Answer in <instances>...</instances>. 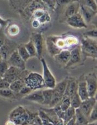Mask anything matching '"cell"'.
Masks as SVG:
<instances>
[{
  "label": "cell",
  "instance_id": "4316f807",
  "mask_svg": "<svg viewBox=\"0 0 97 125\" xmlns=\"http://www.w3.org/2000/svg\"><path fill=\"white\" fill-rule=\"evenodd\" d=\"M62 111H65L68 107H70V98L66 95H64L61 101L58 104Z\"/></svg>",
  "mask_w": 97,
  "mask_h": 125
},
{
  "label": "cell",
  "instance_id": "d4e9b609",
  "mask_svg": "<svg viewBox=\"0 0 97 125\" xmlns=\"http://www.w3.org/2000/svg\"><path fill=\"white\" fill-rule=\"evenodd\" d=\"M53 93V89H46L42 90V94L43 96V105L49 106L52 99Z\"/></svg>",
  "mask_w": 97,
  "mask_h": 125
},
{
  "label": "cell",
  "instance_id": "7dc6e473",
  "mask_svg": "<svg viewBox=\"0 0 97 125\" xmlns=\"http://www.w3.org/2000/svg\"><path fill=\"white\" fill-rule=\"evenodd\" d=\"M87 125H97V122H92V123H88Z\"/></svg>",
  "mask_w": 97,
  "mask_h": 125
},
{
  "label": "cell",
  "instance_id": "83f0119b",
  "mask_svg": "<svg viewBox=\"0 0 97 125\" xmlns=\"http://www.w3.org/2000/svg\"><path fill=\"white\" fill-rule=\"evenodd\" d=\"M17 50L18 54L20 55V56L22 57V59H23L25 62L30 58V56H29L28 51H27L25 47H24V44H22V45H18V47H17Z\"/></svg>",
  "mask_w": 97,
  "mask_h": 125
},
{
  "label": "cell",
  "instance_id": "9a60e30c",
  "mask_svg": "<svg viewBox=\"0 0 97 125\" xmlns=\"http://www.w3.org/2000/svg\"><path fill=\"white\" fill-rule=\"evenodd\" d=\"M79 13H81V16L83 17L86 23L87 24L88 23H90L94 19L95 16L96 15L97 11L94 10L92 9H90V7H88L87 6L80 5Z\"/></svg>",
  "mask_w": 97,
  "mask_h": 125
},
{
  "label": "cell",
  "instance_id": "4dcf8cb0",
  "mask_svg": "<svg viewBox=\"0 0 97 125\" xmlns=\"http://www.w3.org/2000/svg\"><path fill=\"white\" fill-rule=\"evenodd\" d=\"M24 47H25L26 50L28 51L30 57L37 56L36 50H35V46H34V44H33L31 40H30L28 43L24 44Z\"/></svg>",
  "mask_w": 97,
  "mask_h": 125
},
{
  "label": "cell",
  "instance_id": "f35d334b",
  "mask_svg": "<svg viewBox=\"0 0 97 125\" xmlns=\"http://www.w3.org/2000/svg\"><path fill=\"white\" fill-rule=\"evenodd\" d=\"M10 84L4 80L3 79H0V89H8L9 87Z\"/></svg>",
  "mask_w": 97,
  "mask_h": 125
},
{
  "label": "cell",
  "instance_id": "1f68e13d",
  "mask_svg": "<svg viewBox=\"0 0 97 125\" xmlns=\"http://www.w3.org/2000/svg\"><path fill=\"white\" fill-rule=\"evenodd\" d=\"M76 1H78L80 5L87 6L94 10L97 11V6L95 0H76Z\"/></svg>",
  "mask_w": 97,
  "mask_h": 125
},
{
  "label": "cell",
  "instance_id": "277c9868",
  "mask_svg": "<svg viewBox=\"0 0 97 125\" xmlns=\"http://www.w3.org/2000/svg\"><path fill=\"white\" fill-rule=\"evenodd\" d=\"M40 61L43 66V79L45 83V87L47 89H54L56 84V79L50 71L46 62L43 58H41Z\"/></svg>",
  "mask_w": 97,
  "mask_h": 125
},
{
  "label": "cell",
  "instance_id": "f1b7e54d",
  "mask_svg": "<svg viewBox=\"0 0 97 125\" xmlns=\"http://www.w3.org/2000/svg\"><path fill=\"white\" fill-rule=\"evenodd\" d=\"M75 109L72 107H68L65 111H64V115L62 120L64 125L72 119L75 117Z\"/></svg>",
  "mask_w": 97,
  "mask_h": 125
},
{
  "label": "cell",
  "instance_id": "ac0fdd59",
  "mask_svg": "<svg viewBox=\"0 0 97 125\" xmlns=\"http://www.w3.org/2000/svg\"><path fill=\"white\" fill-rule=\"evenodd\" d=\"M23 98L29 101L37 103L43 104V96L42 94V90H34L31 94L24 96Z\"/></svg>",
  "mask_w": 97,
  "mask_h": 125
},
{
  "label": "cell",
  "instance_id": "6da1fadb",
  "mask_svg": "<svg viewBox=\"0 0 97 125\" xmlns=\"http://www.w3.org/2000/svg\"><path fill=\"white\" fill-rule=\"evenodd\" d=\"M81 52L86 57H91L96 58L97 53V46L96 39L84 37L81 39Z\"/></svg>",
  "mask_w": 97,
  "mask_h": 125
},
{
  "label": "cell",
  "instance_id": "f6af8a7d",
  "mask_svg": "<svg viewBox=\"0 0 97 125\" xmlns=\"http://www.w3.org/2000/svg\"><path fill=\"white\" fill-rule=\"evenodd\" d=\"M15 125V123H13L12 121L9 120L8 121H7V122H6V125Z\"/></svg>",
  "mask_w": 97,
  "mask_h": 125
},
{
  "label": "cell",
  "instance_id": "7c38bea8",
  "mask_svg": "<svg viewBox=\"0 0 97 125\" xmlns=\"http://www.w3.org/2000/svg\"><path fill=\"white\" fill-rule=\"evenodd\" d=\"M97 104V103L96 98H89L87 100L82 101L79 108L81 111V112H83V114L88 118L89 115H90V112H92L94 106Z\"/></svg>",
  "mask_w": 97,
  "mask_h": 125
},
{
  "label": "cell",
  "instance_id": "e575fe53",
  "mask_svg": "<svg viewBox=\"0 0 97 125\" xmlns=\"http://www.w3.org/2000/svg\"><path fill=\"white\" fill-rule=\"evenodd\" d=\"M97 104L94 106V109H92V112H90V115L88 118V122L89 123L97 122Z\"/></svg>",
  "mask_w": 97,
  "mask_h": 125
},
{
  "label": "cell",
  "instance_id": "60d3db41",
  "mask_svg": "<svg viewBox=\"0 0 97 125\" xmlns=\"http://www.w3.org/2000/svg\"><path fill=\"white\" fill-rule=\"evenodd\" d=\"M10 21V20H4L3 18L0 17V26L2 27L6 26L8 25L9 22Z\"/></svg>",
  "mask_w": 97,
  "mask_h": 125
},
{
  "label": "cell",
  "instance_id": "5bb4252c",
  "mask_svg": "<svg viewBox=\"0 0 97 125\" xmlns=\"http://www.w3.org/2000/svg\"><path fill=\"white\" fill-rule=\"evenodd\" d=\"M11 8L20 13L34 0H8Z\"/></svg>",
  "mask_w": 97,
  "mask_h": 125
},
{
  "label": "cell",
  "instance_id": "ab89813d",
  "mask_svg": "<svg viewBox=\"0 0 97 125\" xmlns=\"http://www.w3.org/2000/svg\"><path fill=\"white\" fill-rule=\"evenodd\" d=\"M31 125H43L41 119H40V117H39V115L34 119Z\"/></svg>",
  "mask_w": 97,
  "mask_h": 125
},
{
  "label": "cell",
  "instance_id": "4fadbf2b",
  "mask_svg": "<svg viewBox=\"0 0 97 125\" xmlns=\"http://www.w3.org/2000/svg\"><path fill=\"white\" fill-rule=\"evenodd\" d=\"M23 70H22L21 69L12 67V66H9L7 70L6 71V73L2 77V79L11 84L19 78Z\"/></svg>",
  "mask_w": 97,
  "mask_h": 125
},
{
  "label": "cell",
  "instance_id": "2e32d148",
  "mask_svg": "<svg viewBox=\"0 0 97 125\" xmlns=\"http://www.w3.org/2000/svg\"><path fill=\"white\" fill-rule=\"evenodd\" d=\"M77 93L82 101H84L89 98L84 76V78L81 77L79 81H78V92Z\"/></svg>",
  "mask_w": 97,
  "mask_h": 125
},
{
  "label": "cell",
  "instance_id": "30bf717a",
  "mask_svg": "<svg viewBox=\"0 0 97 125\" xmlns=\"http://www.w3.org/2000/svg\"><path fill=\"white\" fill-rule=\"evenodd\" d=\"M81 59L82 52L81 46L80 45H78L70 51V58L67 65L65 67L68 68L75 66L77 64H79L81 61Z\"/></svg>",
  "mask_w": 97,
  "mask_h": 125
},
{
  "label": "cell",
  "instance_id": "cb8c5ba5",
  "mask_svg": "<svg viewBox=\"0 0 97 125\" xmlns=\"http://www.w3.org/2000/svg\"><path fill=\"white\" fill-rule=\"evenodd\" d=\"M42 111H43L44 112L46 113V114L47 115L48 117L50 118L51 121L53 123L54 125H55L57 122H59L60 119L57 115H56V112L54 111L53 108H50V109H41Z\"/></svg>",
  "mask_w": 97,
  "mask_h": 125
},
{
  "label": "cell",
  "instance_id": "8fae6325",
  "mask_svg": "<svg viewBox=\"0 0 97 125\" xmlns=\"http://www.w3.org/2000/svg\"><path fill=\"white\" fill-rule=\"evenodd\" d=\"M7 61L9 66L16 67V68L21 69L22 70H26V62L22 59V57L18 54L17 50H15L11 55Z\"/></svg>",
  "mask_w": 97,
  "mask_h": 125
},
{
  "label": "cell",
  "instance_id": "9c48e42d",
  "mask_svg": "<svg viewBox=\"0 0 97 125\" xmlns=\"http://www.w3.org/2000/svg\"><path fill=\"white\" fill-rule=\"evenodd\" d=\"M64 11L62 14V18L64 20L66 21L69 17L74 15L79 12L80 4L78 1H73L65 5Z\"/></svg>",
  "mask_w": 97,
  "mask_h": 125
},
{
  "label": "cell",
  "instance_id": "ba28073f",
  "mask_svg": "<svg viewBox=\"0 0 97 125\" xmlns=\"http://www.w3.org/2000/svg\"><path fill=\"white\" fill-rule=\"evenodd\" d=\"M31 40L37 52V56L39 59L41 58L42 54L43 53L44 46V40L42 34L38 32H33L31 36Z\"/></svg>",
  "mask_w": 97,
  "mask_h": 125
},
{
  "label": "cell",
  "instance_id": "7a4b0ae2",
  "mask_svg": "<svg viewBox=\"0 0 97 125\" xmlns=\"http://www.w3.org/2000/svg\"><path fill=\"white\" fill-rule=\"evenodd\" d=\"M24 83L26 86L31 88L33 91L42 90L43 88H45L42 76L35 72L29 73L28 76L24 79Z\"/></svg>",
  "mask_w": 97,
  "mask_h": 125
},
{
  "label": "cell",
  "instance_id": "52a82bcc",
  "mask_svg": "<svg viewBox=\"0 0 97 125\" xmlns=\"http://www.w3.org/2000/svg\"><path fill=\"white\" fill-rule=\"evenodd\" d=\"M68 26L75 29H81V28H87V24L86 23L85 21L83 19L79 12L76 13L74 15L69 17L65 21Z\"/></svg>",
  "mask_w": 97,
  "mask_h": 125
},
{
  "label": "cell",
  "instance_id": "7bdbcfd3",
  "mask_svg": "<svg viewBox=\"0 0 97 125\" xmlns=\"http://www.w3.org/2000/svg\"><path fill=\"white\" fill-rule=\"evenodd\" d=\"M65 125H76L75 123V117L72 119H71L69 122H67Z\"/></svg>",
  "mask_w": 97,
  "mask_h": 125
},
{
  "label": "cell",
  "instance_id": "603a6c76",
  "mask_svg": "<svg viewBox=\"0 0 97 125\" xmlns=\"http://www.w3.org/2000/svg\"><path fill=\"white\" fill-rule=\"evenodd\" d=\"M25 85L24 81L23 79H18L13 81V83H11L9 85V89L12 90L13 93L15 94H18L21 89Z\"/></svg>",
  "mask_w": 97,
  "mask_h": 125
},
{
  "label": "cell",
  "instance_id": "d6986e66",
  "mask_svg": "<svg viewBox=\"0 0 97 125\" xmlns=\"http://www.w3.org/2000/svg\"><path fill=\"white\" fill-rule=\"evenodd\" d=\"M78 92V80L75 79H68L67 88L64 95L69 96L70 98L77 94Z\"/></svg>",
  "mask_w": 97,
  "mask_h": 125
},
{
  "label": "cell",
  "instance_id": "bcb514c9",
  "mask_svg": "<svg viewBox=\"0 0 97 125\" xmlns=\"http://www.w3.org/2000/svg\"><path fill=\"white\" fill-rule=\"evenodd\" d=\"M55 125H65L64 123V122L62 120H60L59 122H57Z\"/></svg>",
  "mask_w": 97,
  "mask_h": 125
},
{
  "label": "cell",
  "instance_id": "d590c367",
  "mask_svg": "<svg viewBox=\"0 0 97 125\" xmlns=\"http://www.w3.org/2000/svg\"><path fill=\"white\" fill-rule=\"evenodd\" d=\"M19 28L18 27V26L16 25V24H12L9 26V28H8V30H7V33L9 34L11 36H14L18 34V33L19 32Z\"/></svg>",
  "mask_w": 97,
  "mask_h": 125
},
{
  "label": "cell",
  "instance_id": "681fc988",
  "mask_svg": "<svg viewBox=\"0 0 97 125\" xmlns=\"http://www.w3.org/2000/svg\"><path fill=\"white\" fill-rule=\"evenodd\" d=\"M2 59V56H1V52H0V61H1Z\"/></svg>",
  "mask_w": 97,
  "mask_h": 125
},
{
  "label": "cell",
  "instance_id": "3957f363",
  "mask_svg": "<svg viewBox=\"0 0 97 125\" xmlns=\"http://www.w3.org/2000/svg\"><path fill=\"white\" fill-rule=\"evenodd\" d=\"M39 9H44L48 10L49 7L41 0H34L21 12L20 14L24 18L31 19L33 13L35 10Z\"/></svg>",
  "mask_w": 97,
  "mask_h": 125
},
{
  "label": "cell",
  "instance_id": "484cf974",
  "mask_svg": "<svg viewBox=\"0 0 97 125\" xmlns=\"http://www.w3.org/2000/svg\"><path fill=\"white\" fill-rule=\"evenodd\" d=\"M0 97L6 99H17V94L13 93L9 88L0 89Z\"/></svg>",
  "mask_w": 97,
  "mask_h": 125
},
{
  "label": "cell",
  "instance_id": "ffe728a7",
  "mask_svg": "<svg viewBox=\"0 0 97 125\" xmlns=\"http://www.w3.org/2000/svg\"><path fill=\"white\" fill-rule=\"evenodd\" d=\"M75 123L76 125H87L89 123L88 118L83 114L79 108L75 109Z\"/></svg>",
  "mask_w": 97,
  "mask_h": 125
},
{
  "label": "cell",
  "instance_id": "ee69618b",
  "mask_svg": "<svg viewBox=\"0 0 97 125\" xmlns=\"http://www.w3.org/2000/svg\"><path fill=\"white\" fill-rule=\"evenodd\" d=\"M5 39L4 38L3 35L2 34H0V48L3 45V44L4 43Z\"/></svg>",
  "mask_w": 97,
  "mask_h": 125
},
{
  "label": "cell",
  "instance_id": "836d02e7",
  "mask_svg": "<svg viewBox=\"0 0 97 125\" xmlns=\"http://www.w3.org/2000/svg\"><path fill=\"white\" fill-rule=\"evenodd\" d=\"M32 92H33V90H32L31 88H29V87L26 86V85H24V86L21 89L20 91L18 92V94H17V98H21V97L24 98V96H27V95H29V94H31Z\"/></svg>",
  "mask_w": 97,
  "mask_h": 125
},
{
  "label": "cell",
  "instance_id": "7402d4cb",
  "mask_svg": "<svg viewBox=\"0 0 97 125\" xmlns=\"http://www.w3.org/2000/svg\"><path fill=\"white\" fill-rule=\"evenodd\" d=\"M68 78H65L61 81L60 83L56 84L54 88L53 89L54 92H56L57 94H59L61 96H63L65 92L66 88H67V83H68Z\"/></svg>",
  "mask_w": 97,
  "mask_h": 125
},
{
  "label": "cell",
  "instance_id": "c3c4849f",
  "mask_svg": "<svg viewBox=\"0 0 97 125\" xmlns=\"http://www.w3.org/2000/svg\"><path fill=\"white\" fill-rule=\"evenodd\" d=\"M52 1L53 2V3L55 5L56 4V0H52Z\"/></svg>",
  "mask_w": 97,
  "mask_h": 125
},
{
  "label": "cell",
  "instance_id": "8992f818",
  "mask_svg": "<svg viewBox=\"0 0 97 125\" xmlns=\"http://www.w3.org/2000/svg\"><path fill=\"white\" fill-rule=\"evenodd\" d=\"M89 98L95 97L97 91V81L94 73H89L84 76Z\"/></svg>",
  "mask_w": 97,
  "mask_h": 125
},
{
  "label": "cell",
  "instance_id": "e0dca14e",
  "mask_svg": "<svg viewBox=\"0 0 97 125\" xmlns=\"http://www.w3.org/2000/svg\"><path fill=\"white\" fill-rule=\"evenodd\" d=\"M54 57L56 63L62 67H65L70 58V51L67 50H62Z\"/></svg>",
  "mask_w": 97,
  "mask_h": 125
},
{
  "label": "cell",
  "instance_id": "d6a6232c",
  "mask_svg": "<svg viewBox=\"0 0 97 125\" xmlns=\"http://www.w3.org/2000/svg\"><path fill=\"white\" fill-rule=\"evenodd\" d=\"M81 103L82 100H81L80 97L77 93L70 98V107H73L75 109H76L79 108Z\"/></svg>",
  "mask_w": 97,
  "mask_h": 125
},
{
  "label": "cell",
  "instance_id": "b9f144b4",
  "mask_svg": "<svg viewBox=\"0 0 97 125\" xmlns=\"http://www.w3.org/2000/svg\"><path fill=\"white\" fill-rule=\"evenodd\" d=\"M31 25L34 28H38L40 26V24L37 20H31Z\"/></svg>",
  "mask_w": 97,
  "mask_h": 125
},
{
  "label": "cell",
  "instance_id": "f546056e",
  "mask_svg": "<svg viewBox=\"0 0 97 125\" xmlns=\"http://www.w3.org/2000/svg\"><path fill=\"white\" fill-rule=\"evenodd\" d=\"M38 115L41 119L43 125H54L52 121L50 120V118L48 117L47 115L43 111L40 109L38 112Z\"/></svg>",
  "mask_w": 97,
  "mask_h": 125
},
{
  "label": "cell",
  "instance_id": "5b68a950",
  "mask_svg": "<svg viewBox=\"0 0 97 125\" xmlns=\"http://www.w3.org/2000/svg\"><path fill=\"white\" fill-rule=\"evenodd\" d=\"M18 45L12 40L5 39L4 43L0 48V52H1L2 59L7 61L11 55L17 50Z\"/></svg>",
  "mask_w": 97,
  "mask_h": 125
},
{
  "label": "cell",
  "instance_id": "44dd1931",
  "mask_svg": "<svg viewBox=\"0 0 97 125\" xmlns=\"http://www.w3.org/2000/svg\"><path fill=\"white\" fill-rule=\"evenodd\" d=\"M26 109L24 108L23 106H17L10 112L9 115V120L13 122L15 120L17 119L18 117H20L23 114L26 112Z\"/></svg>",
  "mask_w": 97,
  "mask_h": 125
},
{
  "label": "cell",
  "instance_id": "74e56055",
  "mask_svg": "<svg viewBox=\"0 0 97 125\" xmlns=\"http://www.w3.org/2000/svg\"><path fill=\"white\" fill-rule=\"evenodd\" d=\"M41 1L43 2H44L50 9H54L55 8L56 5L53 3L52 0H41Z\"/></svg>",
  "mask_w": 97,
  "mask_h": 125
},
{
  "label": "cell",
  "instance_id": "8d00e7d4",
  "mask_svg": "<svg viewBox=\"0 0 97 125\" xmlns=\"http://www.w3.org/2000/svg\"><path fill=\"white\" fill-rule=\"evenodd\" d=\"M84 37L86 38H89V39H97V29H92V30L90 31L86 32L84 33Z\"/></svg>",
  "mask_w": 97,
  "mask_h": 125
}]
</instances>
